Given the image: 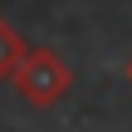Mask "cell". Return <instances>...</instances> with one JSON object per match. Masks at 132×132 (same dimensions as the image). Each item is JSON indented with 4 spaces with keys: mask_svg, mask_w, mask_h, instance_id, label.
Here are the masks:
<instances>
[{
    "mask_svg": "<svg viewBox=\"0 0 132 132\" xmlns=\"http://www.w3.org/2000/svg\"><path fill=\"white\" fill-rule=\"evenodd\" d=\"M127 83H132V59H127Z\"/></svg>",
    "mask_w": 132,
    "mask_h": 132,
    "instance_id": "3",
    "label": "cell"
},
{
    "mask_svg": "<svg viewBox=\"0 0 132 132\" xmlns=\"http://www.w3.org/2000/svg\"><path fill=\"white\" fill-rule=\"evenodd\" d=\"M10 83H15V93H20L29 108H54V103H64V93L73 88V73H69V64H64L54 49H24V59H20V69L10 73Z\"/></svg>",
    "mask_w": 132,
    "mask_h": 132,
    "instance_id": "1",
    "label": "cell"
},
{
    "mask_svg": "<svg viewBox=\"0 0 132 132\" xmlns=\"http://www.w3.org/2000/svg\"><path fill=\"white\" fill-rule=\"evenodd\" d=\"M20 59H24V39H20V34H15V29L0 20V83H5V78L20 69Z\"/></svg>",
    "mask_w": 132,
    "mask_h": 132,
    "instance_id": "2",
    "label": "cell"
}]
</instances>
